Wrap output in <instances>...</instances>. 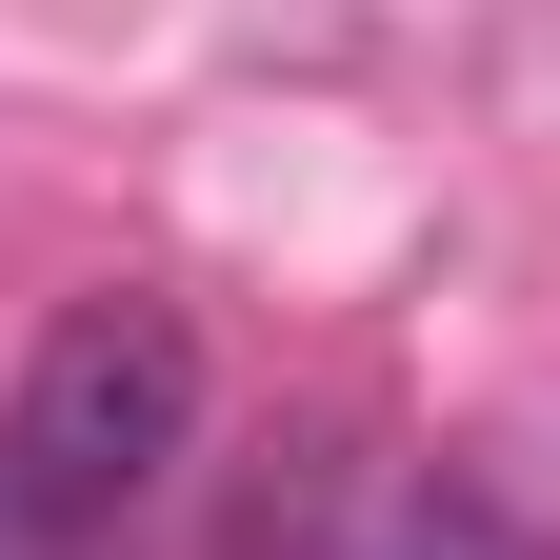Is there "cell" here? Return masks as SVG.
Masks as SVG:
<instances>
[{
    "instance_id": "cell-1",
    "label": "cell",
    "mask_w": 560,
    "mask_h": 560,
    "mask_svg": "<svg viewBox=\"0 0 560 560\" xmlns=\"http://www.w3.org/2000/svg\"><path fill=\"white\" fill-rule=\"evenodd\" d=\"M180 460H200V320L140 301V280L60 301L40 361H21V400H0V501H21L40 540H101L120 501H161Z\"/></svg>"
},
{
    "instance_id": "cell-2",
    "label": "cell",
    "mask_w": 560,
    "mask_h": 560,
    "mask_svg": "<svg viewBox=\"0 0 560 560\" xmlns=\"http://www.w3.org/2000/svg\"><path fill=\"white\" fill-rule=\"evenodd\" d=\"M400 560H540V540L480 501V480H420V501H400Z\"/></svg>"
}]
</instances>
